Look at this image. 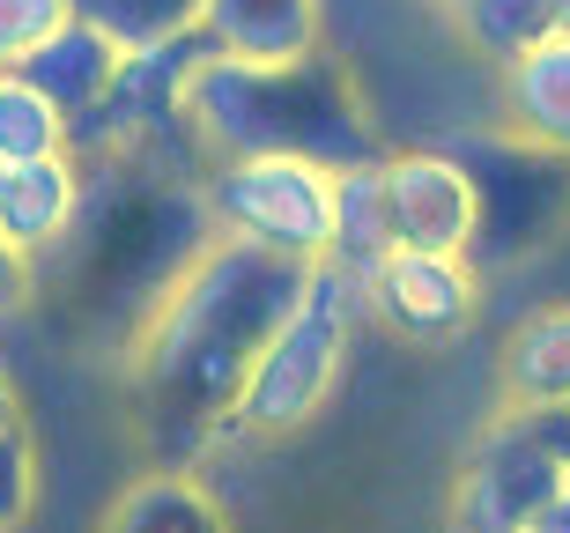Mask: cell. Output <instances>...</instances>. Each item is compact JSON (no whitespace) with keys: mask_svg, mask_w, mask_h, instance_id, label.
Segmentation results:
<instances>
[{"mask_svg":"<svg viewBox=\"0 0 570 533\" xmlns=\"http://www.w3.org/2000/svg\"><path fill=\"white\" fill-rule=\"evenodd\" d=\"M312 267L282 253H259L245 237H208V253L170 282V297L141 319L127 342L134 385H141L148 437L170 452L164 467H186L200 437L237 430V401L259 348L296 319Z\"/></svg>","mask_w":570,"mask_h":533,"instance_id":"6da1fadb","label":"cell"},{"mask_svg":"<svg viewBox=\"0 0 570 533\" xmlns=\"http://www.w3.org/2000/svg\"><path fill=\"white\" fill-rule=\"evenodd\" d=\"M186 127L200 164H230V156H318V164H371V119H363L356 89L341 60H304V67H245V60H208L186 82Z\"/></svg>","mask_w":570,"mask_h":533,"instance_id":"7a4b0ae2","label":"cell"},{"mask_svg":"<svg viewBox=\"0 0 570 533\" xmlns=\"http://www.w3.org/2000/svg\"><path fill=\"white\" fill-rule=\"evenodd\" d=\"M89 171V164H82ZM105 186H89L82 223L60 253L82 275V304L97 319H119V342L170 297V282L208 253L215 215L200 193H178L156 164H97Z\"/></svg>","mask_w":570,"mask_h":533,"instance_id":"3957f363","label":"cell"},{"mask_svg":"<svg viewBox=\"0 0 570 533\" xmlns=\"http://www.w3.org/2000/svg\"><path fill=\"white\" fill-rule=\"evenodd\" d=\"M363 319H371L363 275L341 267V259H312V282H304L296 319L259 348L253 378H245L237 430H245V437H289V430L312 423L318 407L334 401L341 363H348V334H356Z\"/></svg>","mask_w":570,"mask_h":533,"instance_id":"277c9868","label":"cell"},{"mask_svg":"<svg viewBox=\"0 0 570 533\" xmlns=\"http://www.w3.org/2000/svg\"><path fill=\"white\" fill-rule=\"evenodd\" d=\"M215 230L245 237L282 259H326L334 253V164L318 156H230L200 171Z\"/></svg>","mask_w":570,"mask_h":533,"instance_id":"5b68a950","label":"cell"},{"mask_svg":"<svg viewBox=\"0 0 570 533\" xmlns=\"http://www.w3.org/2000/svg\"><path fill=\"white\" fill-rule=\"evenodd\" d=\"M570 490V407H504L482 430L452 490V533H533V519Z\"/></svg>","mask_w":570,"mask_h":533,"instance_id":"8992f818","label":"cell"},{"mask_svg":"<svg viewBox=\"0 0 570 533\" xmlns=\"http://www.w3.org/2000/svg\"><path fill=\"white\" fill-rule=\"evenodd\" d=\"M385 230L401 253H482V178L452 149L385 156Z\"/></svg>","mask_w":570,"mask_h":533,"instance_id":"52a82bcc","label":"cell"},{"mask_svg":"<svg viewBox=\"0 0 570 533\" xmlns=\"http://www.w3.org/2000/svg\"><path fill=\"white\" fill-rule=\"evenodd\" d=\"M371 289V319L393 334V342H415V348H444L460 342L474 312H482V275L474 259L460 253H393L363 275Z\"/></svg>","mask_w":570,"mask_h":533,"instance_id":"ba28073f","label":"cell"},{"mask_svg":"<svg viewBox=\"0 0 570 533\" xmlns=\"http://www.w3.org/2000/svg\"><path fill=\"white\" fill-rule=\"evenodd\" d=\"M193 38L245 67H304L326 52V0H200Z\"/></svg>","mask_w":570,"mask_h":533,"instance_id":"9c48e42d","label":"cell"},{"mask_svg":"<svg viewBox=\"0 0 570 533\" xmlns=\"http://www.w3.org/2000/svg\"><path fill=\"white\" fill-rule=\"evenodd\" d=\"M497 119L519 149L570 164V30L497 67Z\"/></svg>","mask_w":570,"mask_h":533,"instance_id":"30bf717a","label":"cell"},{"mask_svg":"<svg viewBox=\"0 0 570 533\" xmlns=\"http://www.w3.org/2000/svg\"><path fill=\"white\" fill-rule=\"evenodd\" d=\"M82 200H89V171L82 156H45V164H16L8 186H0V237L22 245L30 259L60 253L75 223H82Z\"/></svg>","mask_w":570,"mask_h":533,"instance_id":"8fae6325","label":"cell"},{"mask_svg":"<svg viewBox=\"0 0 570 533\" xmlns=\"http://www.w3.org/2000/svg\"><path fill=\"white\" fill-rule=\"evenodd\" d=\"M127 60H134V52H127L119 38H105V30H97L89 16H75L67 30H52V38H45L38 52L16 67V75H30V82H38L45 97L67 111V127H82L89 111H97L111 89H119Z\"/></svg>","mask_w":570,"mask_h":533,"instance_id":"7c38bea8","label":"cell"},{"mask_svg":"<svg viewBox=\"0 0 570 533\" xmlns=\"http://www.w3.org/2000/svg\"><path fill=\"white\" fill-rule=\"evenodd\" d=\"M497 385H504V407H527V415L570 407V304H533L511 326L504 356H497Z\"/></svg>","mask_w":570,"mask_h":533,"instance_id":"4fadbf2b","label":"cell"},{"mask_svg":"<svg viewBox=\"0 0 570 533\" xmlns=\"http://www.w3.org/2000/svg\"><path fill=\"white\" fill-rule=\"evenodd\" d=\"M97 533H230V512L215 504V490L200 482V474L156 467L111 504Z\"/></svg>","mask_w":570,"mask_h":533,"instance_id":"5bb4252c","label":"cell"},{"mask_svg":"<svg viewBox=\"0 0 570 533\" xmlns=\"http://www.w3.org/2000/svg\"><path fill=\"white\" fill-rule=\"evenodd\" d=\"M385 253H393V230H385V156H371V164L334 171V253L326 259L371 275Z\"/></svg>","mask_w":570,"mask_h":533,"instance_id":"9a60e30c","label":"cell"},{"mask_svg":"<svg viewBox=\"0 0 570 533\" xmlns=\"http://www.w3.org/2000/svg\"><path fill=\"white\" fill-rule=\"evenodd\" d=\"M452 22L474 45V60L504 67V60H519V52H533L541 38L563 30V0H460Z\"/></svg>","mask_w":570,"mask_h":533,"instance_id":"2e32d148","label":"cell"},{"mask_svg":"<svg viewBox=\"0 0 570 533\" xmlns=\"http://www.w3.org/2000/svg\"><path fill=\"white\" fill-rule=\"evenodd\" d=\"M75 149V127L67 111L45 97L30 75H0V164H45V156H67Z\"/></svg>","mask_w":570,"mask_h":533,"instance_id":"e0dca14e","label":"cell"},{"mask_svg":"<svg viewBox=\"0 0 570 533\" xmlns=\"http://www.w3.org/2000/svg\"><path fill=\"white\" fill-rule=\"evenodd\" d=\"M75 16H89L105 38L127 45V52H156L170 38H193L200 0H75Z\"/></svg>","mask_w":570,"mask_h":533,"instance_id":"ac0fdd59","label":"cell"},{"mask_svg":"<svg viewBox=\"0 0 570 533\" xmlns=\"http://www.w3.org/2000/svg\"><path fill=\"white\" fill-rule=\"evenodd\" d=\"M67 22H75V0H0V75H16Z\"/></svg>","mask_w":570,"mask_h":533,"instance_id":"d6986e66","label":"cell"},{"mask_svg":"<svg viewBox=\"0 0 570 533\" xmlns=\"http://www.w3.org/2000/svg\"><path fill=\"white\" fill-rule=\"evenodd\" d=\"M38 512V445L30 430H0V533H22V519Z\"/></svg>","mask_w":570,"mask_h":533,"instance_id":"ffe728a7","label":"cell"},{"mask_svg":"<svg viewBox=\"0 0 570 533\" xmlns=\"http://www.w3.org/2000/svg\"><path fill=\"white\" fill-rule=\"evenodd\" d=\"M30 267H38V259L0 237V319H8V312H22V297H30Z\"/></svg>","mask_w":570,"mask_h":533,"instance_id":"44dd1931","label":"cell"},{"mask_svg":"<svg viewBox=\"0 0 570 533\" xmlns=\"http://www.w3.org/2000/svg\"><path fill=\"white\" fill-rule=\"evenodd\" d=\"M533 533H570V490L556 496V504H549L541 519H533Z\"/></svg>","mask_w":570,"mask_h":533,"instance_id":"7402d4cb","label":"cell"},{"mask_svg":"<svg viewBox=\"0 0 570 533\" xmlns=\"http://www.w3.org/2000/svg\"><path fill=\"white\" fill-rule=\"evenodd\" d=\"M22 407H16V385H8V371H0V430H16Z\"/></svg>","mask_w":570,"mask_h":533,"instance_id":"603a6c76","label":"cell"},{"mask_svg":"<svg viewBox=\"0 0 570 533\" xmlns=\"http://www.w3.org/2000/svg\"><path fill=\"white\" fill-rule=\"evenodd\" d=\"M430 8H444V16H452V8H460V0H430Z\"/></svg>","mask_w":570,"mask_h":533,"instance_id":"cb8c5ba5","label":"cell"},{"mask_svg":"<svg viewBox=\"0 0 570 533\" xmlns=\"http://www.w3.org/2000/svg\"><path fill=\"white\" fill-rule=\"evenodd\" d=\"M563 30H570V0H563Z\"/></svg>","mask_w":570,"mask_h":533,"instance_id":"d4e9b609","label":"cell"},{"mask_svg":"<svg viewBox=\"0 0 570 533\" xmlns=\"http://www.w3.org/2000/svg\"><path fill=\"white\" fill-rule=\"evenodd\" d=\"M0 186H8V164H0Z\"/></svg>","mask_w":570,"mask_h":533,"instance_id":"484cf974","label":"cell"}]
</instances>
